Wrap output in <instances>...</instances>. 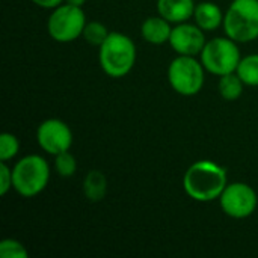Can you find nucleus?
<instances>
[{
	"mask_svg": "<svg viewBox=\"0 0 258 258\" xmlns=\"http://www.w3.org/2000/svg\"><path fill=\"white\" fill-rule=\"evenodd\" d=\"M228 184L227 169L213 160L192 163L183 175V189L197 203H212L221 198Z\"/></svg>",
	"mask_w": 258,
	"mask_h": 258,
	"instance_id": "1",
	"label": "nucleus"
},
{
	"mask_svg": "<svg viewBox=\"0 0 258 258\" xmlns=\"http://www.w3.org/2000/svg\"><path fill=\"white\" fill-rule=\"evenodd\" d=\"M98 48V60L101 70L109 77L121 79L133 70L138 53L136 45L130 36L121 32H110Z\"/></svg>",
	"mask_w": 258,
	"mask_h": 258,
	"instance_id": "2",
	"label": "nucleus"
},
{
	"mask_svg": "<svg viewBox=\"0 0 258 258\" xmlns=\"http://www.w3.org/2000/svg\"><path fill=\"white\" fill-rule=\"evenodd\" d=\"M14 190L23 198H33L39 195L50 181L48 162L38 156L29 154L20 159L12 168Z\"/></svg>",
	"mask_w": 258,
	"mask_h": 258,
	"instance_id": "3",
	"label": "nucleus"
},
{
	"mask_svg": "<svg viewBox=\"0 0 258 258\" xmlns=\"http://www.w3.org/2000/svg\"><path fill=\"white\" fill-rule=\"evenodd\" d=\"M225 35L239 44L258 38V0H233L224 15Z\"/></svg>",
	"mask_w": 258,
	"mask_h": 258,
	"instance_id": "4",
	"label": "nucleus"
},
{
	"mask_svg": "<svg viewBox=\"0 0 258 258\" xmlns=\"http://www.w3.org/2000/svg\"><path fill=\"white\" fill-rule=\"evenodd\" d=\"M237 44L239 42L228 36H219L207 41L200 54V60L206 71L218 77L236 73L242 59Z\"/></svg>",
	"mask_w": 258,
	"mask_h": 258,
	"instance_id": "5",
	"label": "nucleus"
},
{
	"mask_svg": "<svg viewBox=\"0 0 258 258\" xmlns=\"http://www.w3.org/2000/svg\"><path fill=\"white\" fill-rule=\"evenodd\" d=\"M168 82L177 94L194 97L204 88L206 68L195 56L178 54L168 67Z\"/></svg>",
	"mask_w": 258,
	"mask_h": 258,
	"instance_id": "6",
	"label": "nucleus"
},
{
	"mask_svg": "<svg viewBox=\"0 0 258 258\" xmlns=\"http://www.w3.org/2000/svg\"><path fill=\"white\" fill-rule=\"evenodd\" d=\"M86 26V15L80 6L62 3L51 9L47 20V32L56 42H73L82 36Z\"/></svg>",
	"mask_w": 258,
	"mask_h": 258,
	"instance_id": "7",
	"label": "nucleus"
},
{
	"mask_svg": "<svg viewBox=\"0 0 258 258\" xmlns=\"http://www.w3.org/2000/svg\"><path fill=\"white\" fill-rule=\"evenodd\" d=\"M219 204L227 216L233 219H245L257 210V192L242 181L228 183L219 198Z\"/></svg>",
	"mask_w": 258,
	"mask_h": 258,
	"instance_id": "8",
	"label": "nucleus"
},
{
	"mask_svg": "<svg viewBox=\"0 0 258 258\" xmlns=\"http://www.w3.org/2000/svg\"><path fill=\"white\" fill-rule=\"evenodd\" d=\"M36 141L41 150L50 156L68 151L73 145V132L67 122L50 118L42 121L36 128Z\"/></svg>",
	"mask_w": 258,
	"mask_h": 258,
	"instance_id": "9",
	"label": "nucleus"
},
{
	"mask_svg": "<svg viewBox=\"0 0 258 258\" xmlns=\"http://www.w3.org/2000/svg\"><path fill=\"white\" fill-rule=\"evenodd\" d=\"M206 32L187 21L172 27L169 45L177 54L183 56H200L206 45Z\"/></svg>",
	"mask_w": 258,
	"mask_h": 258,
	"instance_id": "10",
	"label": "nucleus"
},
{
	"mask_svg": "<svg viewBox=\"0 0 258 258\" xmlns=\"http://www.w3.org/2000/svg\"><path fill=\"white\" fill-rule=\"evenodd\" d=\"M194 0H157V12L172 24L184 23L194 18Z\"/></svg>",
	"mask_w": 258,
	"mask_h": 258,
	"instance_id": "11",
	"label": "nucleus"
},
{
	"mask_svg": "<svg viewBox=\"0 0 258 258\" xmlns=\"http://www.w3.org/2000/svg\"><path fill=\"white\" fill-rule=\"evenodd\" d=\"M172 23H169L162 15L159 17H148L142 26H141V35L142 38L153 45H163L169 42L171 32H172Z\"/></svg>",
	"mask_w": 258,
	"mask_h": 258,
	"instance_id": "12",
	"label": "nucleus"
},
{
	"mask_svg": "<svg viewBox=\"0 0 258 258\" xmlns=\"http://www.w3.org/2000/svg\"><path fill=\"white\" fill-rule=\"evenodd\" d=\"M224 15L215 2H201L195 6L194 20L204 32H213L224 24Z\"/></svg>",
	"mask_w": 258,
	"mask_h": 258,
	"instance_id": "13",
	"label": "nucleus"
},
{
	"mask_svg": "<svg viewBox=\"0 0 258 258\" xmlns=\"http://www.w3.org/2000/svg\"><path fill=\"white\" fill-rule=\"evenodd\" d=\"M83 194L91 203H100L107 194V178L98 169H91L83 178Z\"/></svg>",
	"mask_w": 258,
	"mask_h": 258,
	"instance_id": "14",
	"label": "nucleus"
},
{
	"mask_svg": "<svg viewBox=\"0 0 258 258\" xmlns=\"http://www.w3.org/2000/svg\"><path fill=\"white\" fill-rule=\"evenodd\" d=\"M243 86H245V83L237 76V73H231V74L221 76L219 83H218L219 94L227 101H236V100H239L242 97V94H243Z\"/></svg>",
	"mask_w": 258,
	"mask_h": 258,
	"instance_id": "15",
	"label": "nucleus"
},
{
	"mask_svg": "<svg viewBox=\"0 0 258 258\" xmlns=\"http://www.w3.org/2000/svg\"><path fill=\"white\" fill-rule=\"evenodd\" d=\"M236 73L246 86H258V53L243 56Z\"/></svg>",
	"mask_w": 258,
	"mask_h": 258,
	"instance_id": "16",
	"label": "nucleus"
},
{
	"mask_svg": "<svg viewBox=\"0 0 258 258\" xmlns=\"http://www.w3.org/2000/svg\"><path fill=\"white\" fill-rule=\"evenodd\" d=\"M109 33L110 32L107 30V27L103 23H100V21H89V23H86L82 36H83V39L89 45L100 47L106 41V38L109 36Z\"/></svg>",
	"mask_w": 258,
	"mask_h": 258,
	"instance_id": "17",
	"label": "nucleus"
},
{
	"mask_svg": "<svg viewBox=\"0 0 258 258\" xmlns=\"http://www.w3.org/2000/svg\"><path fill=\"white\" fill-rule=\"evenodd\" d=\"M54 169H56L57 175H60L63 178H70L76 174L77 162H76V157L70 153V150L54 156Z\"/></svg>",
	"mask_w": 258,
	"mask_h": 258,
	"instance_id": "18",
	"label": "nucleus"
},
{
	"mask_svg": "<svg viewBox=\"0 0 258 258\" xmlns=\"http://www.w3.org/2000/svg\"><path fill=\"white\" fill-rule=\"evenodd\" d=\"M20 151V141L12 133H3L0 136V162L12 160Z\"/></svg>",
	"mask_w": 258,
	"mask_h": 258,
	"instance_id": "19",
	"label": "nucleus"
},
{
	"mask_svg": "<svg viewBox=\"0 0 258 258\" xmlns=\"http://www.w3.org/2000/svg\"><path fill=\"white\" fill-rule=\"evenodd\" d=\"M0 257L29 258V251L21 242H18L15 239H5L0 242Z\"/></svg>",
	"mask_w": 258,
	"mask_h": 258,
	"instance_id": "20",
	"label": "nucleus"
},
{
	"mask_svg": "<svg viewBox=\"0 0 258 258\" xmlns=\"http://www.w3.org/2000/svg\"><path fill=\"white\" fill-rule=\"evenodd\" d=\"M11 189H14L12 168H9L6 162H0V195L5 197Z\"/></svg>",
	"mask_w": 258,
	"mask_h": 258,
	"instance_id": "21",
	"label": "nucleus"
},
{
	"mask_svg": "<svg viewBox=\"0 0 258 258\" xmlns=\"http://www.w3.org/2000/svg\"><path fill=\"white\" fill-rule=\"evenodd\" d=\"M65 0H32V3H35L36 6L42 8V9H54L59 5H62Z\"/></svg>",
	"mask_w": 258,
	"mask_h": 258,
	"instance_id": "22",
	"label": "nucleus"
},
{
	"mask_svg": "<svg viewBox=\"0 0 258 258\" xmlns=\"http://www.w3.org/2000/svg\"><path fill=\"white\" fill-rule=\"evenodd\" d=\"M65 3H70V5H74V6H83L86 3V0H65Z\"/></svg>",
	"mask_w": 258,
	"mask_h": 258,
	"instance_id": "23",
	"label": "nucleus"
}]
</instances>
